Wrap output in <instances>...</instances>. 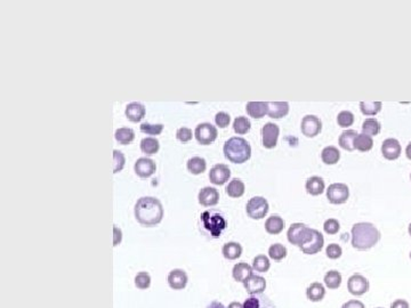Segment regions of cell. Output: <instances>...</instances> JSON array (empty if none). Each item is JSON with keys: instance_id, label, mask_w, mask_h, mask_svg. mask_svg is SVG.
I'll use <instances>...</instances> for the list:
<instances>
[{"instance_id": "obj_1", "label": "cell", "mask_w": 411, "mask_h": 308, "mask_svg": "<svg viewBox=\"0 0 411 308\" xmlns=\"http://www.w3.org/2000/svg\"><path fill=\"white\" fill-rule=\"evenodd\" d=\"M136 221L144 227H155L163 222L164 207L159 199L153 196H143L138 199L134 208Z\"/></svg>"}, {"instance_id": "obj_2", "label": "cell", "mask_w": 411, "mask_h": 308, "mask_svg": "<svg viewBox=\"0 0 411 308\" xmlns=\"http://www.w3.org/2000/svg\"><path fill=\"white\" fill-rule=\"evenodd\" d=\"M380 232L371 223H357L352 227V245L357 250H369L378 243Z\"/></svg>"}, {"instance_id": "obj_3", "label": "cell", "mask_w": 411, "mask_h": 308, "mask_svg": "<svg viewBox=\"0 0 411 308\" xmlns=\"http://www.w3.org/2000/svg\"><path fill=\"white\" fill-rule=\"evenodd\" d=\"M223 152L230 162L241 165L250 159L251 146L242 137H232L225 142Z\"/></svg>"}, {"instance_id": "obj_4", "label": "cell", "mask_w": 411, "mask_h": 308, "mask_svg": "<svg viewBox=\"0 0 411 308\" xmlns=\"http://www.w3.org/2000/svg\"><path fill=\"white\" fill-rule=\"evenodd\" d=\"M201 227L207 234L211 235L214 239H217L222 235L223 231L227 226V222L224 215L220 213L218 210H207L200 216Z\"/></svg>"}, {"instance_id": "obj_5", "label": "cell", "mask_w": 411, "mask_h": 308, "mask_svg": "<svg viewBox=\"0 0 411 308\" xmlns=\"http://www.w3.org/2000/svg\"><path fill=\"white\" fill-rule=\"evenodd\" d=\"M313 236V228H310L301 223H295L289 227L287 232L288 241L291 244L301 246L309 241H311Z\"/></svg>"}, {"instance_id": "obj_6", "label": "cell", "mask_w": 411, "mask_h": 308, "mask_svg": "<svg viewBox=\"0 0 411 308\" xmlns=\"http://www.w3.org/2000/svg\"><path fill=\"white\" fill-rule=\"evenodd\" d=\"M270 206L268 200L263 196H253L250 200L247 202L246 206V211L248 217H250L251 219H255V221H260V219H263L266 215L269 213Z\"/></svg>"}, {"instance_id": "obj_7", "label": "cell", "mask_w": 411, "mask_h": 308, "mask_svg": "<svg viewBox=\"0 0 411 308\" xmlns=\"http://www.w3.org/2000/svg\"><path fill=\"white\" fill-rule=\"evenodd\" d=\"M195 139L201 145H211L215 142L218 136V131L215 126L209 122H203L196 126L194 130Z\"/></svg>"}, {"instance_id": "obj_8", "label": "cell", "mask_w": 411, "mask_h": 308, "mask_svg": "<svg viewBox=\"0 0 411 308\" xmlns=\"http://www.w3.org/2000/svg\"><path fill=\"white\" fill-rule=\"evenodd\" d=\"M349 188L344 183L331 184L327 190V199L332 204H343L348 200Z\"/></svg>"}, {"instance_id": "obj_9", "label": "cell", "mask_w": 411, "mask_h": 308, "mask_svg": "<svg viewBox=\"0 0 411 308\" xmlns=\"http://www.w3.org/2000/svg\"><path fill=\"white\" fill-rule=\"evenodd\" d=\"M280 135V128L278 125L273 122L265 123L263 128H262V144L263 146L268 149H272L278 144Z\"/></svg>"}, {"instance_id": "obj_10", "label": "cell", "mask_w": 411, "mask_h": 308, "mask_svg": "<svg viewBox=\"0 0 411 308\" xmlns=\"http://www.w3.org/2000/svg\"><path fill=\"white\" fill-rule=\"evenodd\" d=\"M301 133L307 138H313L321 133L322 122L317 116H305L301 119Z\"/></svg>"}, {"instance_id": "obj_11", "label": "cell", "mask_w": 411, "mask_h": 308, "mask_svg": "<svg viewBox=\"0 0 411 308\" xmlns=\"http://www.w3.org/2000/svg\"><path fill=\"white\" fill-rule=\"evenodd\" d=\"M369 288L368 279L361 274H353L347 281V290L353 296H364L369 291Z\"/></svg>"}, {"instance_id": "obj_12", "label": "cell", "mask_w": 411, "mask_h": 308, "mask_svg": "<svg viewBox=\"0 0 411 308\" xmlns=\"http://www.w3.org/2000/svg\"><path fill=\"white\" fill-rule=\"evenodd\" d=\"M382 153L386 160L394 161L399 159L402 153V147L399 140L395 138L385 139L382 144Z\"/></svg>"}, {"instance_id": "obj_13", "label": "cell", "mask_w": 411, "mask_h": 308, "mask_svg": "<svg viewBox=\"0 0 411 308\" xmlns=\"http://www.w3.org/2000/svg\"><path fill=\"white\" fill-rule=\"evenodd\" d=\"M134 170L138 177L141 178H148L156 173L157 165L150 158H139V159L135 162Z\"/></svg>"}, {"instance_id": "obj_14", "label": "cell", "mask_w": 411, "mask_h": 308, "mask_svg": "<svg viewBox=\"0 0 411 308\" xmlns=\"http://www.w3.org/2000/svg\"><path fill=\"white\" fill-rule=\"evenodd\" d=\"M231 177V170L229 168V166H226L224 164H218L216 166H214L211 169V173H209V179H211V183L214 185H224L227 180Z\"/></svg>"}, {"instance_id": "obj_15", "label": "cell", "mask_w": 411, "mask_h": 308, "mask_svg": "<svg viewBox=\"0 0 411 308\" xmlns=\"http://www.w3.org/2000/svg\"><path fill=\"white\" fill-rule=\"evenodd\" d=\"M167 281L169 287L173 290H183L187 285V282H189V276H187L184 270L175 268V270L169 272Z\"/></svg>"}, {"instance_id": "obj_16", "label": "cell", "mask_w": 411, "mask_h": 308, "mask_svg": "<svg viewBox=\"0 0 411 308\" xmlns=\"http://www.w3.org/2000/svg\"><path fill=\"white\" fill-rule=\"evenodd\" d=\"M323 245H325V237H323V235L319 231L313 230V236L311 241L299 246V249L305 254H316L321 251Z\"/></svg>"}, {"instance_id": "obj_17", "label": "cell", "mask_w": 411, "mask_h": 308, "mask_svg": "<svg viewBox=\"0 0 411 308\" xmlns=\"http://www.w3.org/2000/svg\"><path fill=\"white\" fill-rule=\"evenodd\" d=\"M198 201L203 207H214L220 202V193L215 187H203L199 192Z\"/></svg>"}, {"instance_id": "obj_18", "label": "cell", "mask_w": 411, "mask_h": 308, "mask_svg": "<svg viewBox=\"0 0 411 308\" xmlns=\"http://www.w3.org/2000/svg\"><path fill=\"white\" fill-rule=\"evenodd\" d=\"M246 291L255 296V294H262L266 289V281L263 276L252 274L249 279L243 283Z\"/></svg>"}, {"instance_id": "obj_19", "label": "cell", "mask_w": 411, "mask_h": 308, "mask_svg": "<svg viewBox=\"0 0 411 308\" xmlns=\"http://www.w3.org/2000/svg\"><path fill=\"white\" fill-rule=\"evenodd\" d=\"M145 113H146L145 107L139 102L129 103L125 110V116L132 122L142 121L144 117H145Z\"/></svg>"}, {"instance_id": "obj_20", "label": "cell", "mask_w": 411, "mask_h": 308, "mask_svg": "<svg viewBox=\"0 0 411 308\" xmlns=\"http://www.w3.org/2000/svg\"><path fill=\"white\" fill-rule=\"evenodd\" d=\"M288 102H268V116L272 119H281L289 113Z\"/></svg>"}, {"instance_id": "obj_21", "label": "cell", "mask_w": 411, "mask_h": 308, "mask_svg": "<svg viewBox=\"0 0 411 308\" xmlns=\"http://www.w3.org/2000/svg\"><path fill=\"white\" fill-rule=\"evenodd\" d=\"M305 188H306V192L313 196L321 195L326 190L325 180H323L321 177H319V176H312V177H310L307 180H306Z\"/></svg>"}, {"instance_id": "obj_22", "label": "cell", "mask_w": 411, "mask_h": 308, "mask_svg": "<svg viewBox=\"0 0 411 308\" xmlns=\"http://www.w3.org/2000/svg\"><path fill=\"white\" fill-rule=\"evenodd\" d=\"M252 271V266L248 265L247 263H238L233 267L232 276L237 282L244 283L253 274Z\"/></svg>"}, {"instance_id": "obj_23", "label": "cell", "mask_w": 411, "mask_h": 308, "mask_svg": "<svg viewBox=\"0 0 411 308\" xmlns=\"http://www.w3.org/2000/svg\"><path fill=\"white\" fill-rule=\"evenodd\" d=\"M286 223L280 216L273 215L266 219L265 222V231L271 235H278L283 231Z\"/></svg>"}, {"instance_id": "obj_24", "label": "cell", "mask_w": 411, "mask_h": 308, "mask_svg": "<svg viewBox=\"0 0 411 308\" xmlns=\"http://www.w3.org/2000/svg\"><path fill=\"white\" fill-rule=\"evenodd\" d=\"M325 296H326L325 285L319 282H313L312 284L309 285L307 289H306V297H307L309 300L312 302H319L323 300Z\"/></svg>"}, {"instance_id": "obj_25", "label": "cell", "mask_w": 411, "mask_h": 308, "mask_svg": "<svg viewBox=\"0 0 411 308\" xmlns=\"http://www.w3.org/2000/svg\"><path fill=\"white\" fill-rule=\"evenodd\" d=\"M246 111L252 119H262L268 114V102H248Z\"/></svg>"}, {"instance_id": "obj_26", "label": "cell", "mask_w": 411, "mask_h": 308, "mask_svg": "<svg viewBox=\"0 0 411 308\" xmlns=\"http://www.w3.org/2000/svg\"><path fill=\"white\" fill-rule=\"evenodd\" d=\"M222 253L227 261H235L241 257L242 246L238 242H227L222 248Z\"/></svg>"}, {"instance_id": "obj_27", "label": "cell", "mask_w": 411, "mask_h": 308, "mask_svg": "<svg viewBox=\"0 0 411 308\" xmlns=\"http://www.w3.org/2000/svg\"><path fill=\"white\" fill-rule=\"evenodd\" d=\"M243 308H274L273 303L269 300L265 296H255L249 297L243 303Z\"/></svg>"}, {"instance_id": "obj_28", "label": "cell", "mask_w": 411, "mask_h": 308, "mask_svg": "<svg viewBox=\"0 0 411 308\" xmlns=\"http://www.w3.org/2000/svg\"><path fill=\"white\" fill-rule=\"evenodd\" d=\"M244 191H246L244 183L239 178H234L231 180L226 187V194L230 197H233V199L241 197L244 194Z\"/></svg>"}, {"instance_id": "obj_29", "label": "cell", "mask_w": 411, "mask_h": 308, "mask_svg": "<svg viewBox=\"0 0 411 308\" xmlns=\"http://www.w3.org/2000/svg\"><path fill=\"white\" fill-rule=\"evenodd\" d=\"M357 135L358 134L356 133V130H353V129L343 131L338 139L339 146L343 149H345V151L352 152L354 149V139H355Z\"/></svg>"}, {"instance_id": "obj_30", "label": "cell", "mask_w": 411, "mask_h": 308, "mask_svg": "<svg viewBox=\"0 0 411 308\" xmlns=\"http://www.w3.org/2000/svg\"><path fill=\"white\" fill-rule=\"evenodd\" d=\"M321 159L323 164H326L328 166L336 165L340 159V152L338 151L337 147L327 146L322 149Z\"/></svg>"}, {"instance_id": "obj_31", "label": "cell", "mask_w": 411, "mask_h": 308, "mask_svg": "<svg viewBox=\"0 0 411 308\" xmlns=\"http://www.w3.org/2000/svg\"><path fill=\"white\" fill-rule=\"evenodd\" d=\"M374 147L373 137L366 134H358L354 139V149L360 152H369Z\"/></svg>"}, {"instance_id": "obj_32", "label": "cell", "mask_w": 411, "mask_h": 308, "mask_svg": "<svg viewBox=\"0 0 411 308\" xmlns=\"http://www.w3.org/2000/svg\"><path fill=\"white\" fill-rule=\"evenodd\" d=\"M187 170L190 171L192 175H201L203 174L206 169H207V162L203 158L200 157H193L187 161Z\"/></svg>"}, {"instance_id": "obj_33", "label": "cell", "mask_w": 411, "mask_h": 308, "mask_svg": "<svg viewBox=\"0 0 411 308\" xmlns=\"http://www.w3.org/2000/svg\"><path fill=\"white\" fill-rule=\"evenodd\" d=\"M323 281H325V284L328 289L336 290L342 285L343 277L338 271L331 270L329 272H327V274L323 277Z\"/></svg>"}, {"instance_id": "obj_34", "label": "cell", "mask_w": 411, "mask_h": 308, "mask_svg": "<svg viewBox=\"0 0 411 308\" xmlns=\"http://www.w3.org/2000/svg\"><path fill=\"white\" fill-rule=\"evenodd\" d=\"M115 138L121 145H128L133 143V140L135 139V131L132 128L121 127V128H118L116 130Z\"/></svg>"}, {"instance_id": "obj_35", "label": "cell", "mask_w": 411, "mask_h": 308, "mask_svg": "<svg viewBox=\"0 0 411 308\" xmlns=\"http://www.w3.org/2000/svg\"><path fill=\"white\" fill-rule=\"evenodd\" d=\"M141 151L145 153L146 156H152L159 152L160 149V143L156 137H146L141 140Z\"/></svg>"}, {"instance_id": "obj_36", "label": "cell", "mask_w": 411, "mask_h": 308, "mask_svg": "<svg viewBox=\"0 0 411 308\" xmlns=\"http://www.w3.org/2000/svg\"><path fill=\"white\" fill-rule=\"evenodd\" d=\"M380 129H382V126H380L379 121L374 118L366 119L364 123H362V133L369 135L371 137L377 136L380 133Z\"/></svg>"}, {"instance_id": "obj_37", "label": "cell", "mask_w": 411, "mask_h": 308, "mask_svg": "<svg viewBox=\"0 0 411 308\" xmlns=\"http://www.w3.org/2000/svg\"><path fill=\"white\" fill-rule=\"evenodd\" d=\"M383 103L382 102H361L360 110L365 116L373 117L382 111Z\"/></svg>"}, {"instance_id": "obj_38", "label": "cell", "mask_w": 411, "mask_h": 308, "mask_svg": "<svg viewBox=\"0 0 411 308\" xmlns=\"http://www.w3.org/2000/svg\"><path fill=\"white\" fill-rule=\"evenodd\" d=\"M287 248L283 244L274 243L269 248V257L275 262H280L287 257Z\"/></svg>"}, {"instance_id": "obj_39", "label": "cell", "mask_w": 411, "mask_h": 308, "mask_svg": "<svg viewBox=\"0 0 411 308\" xmlns=\"http://www.w3.org/2000/svg\"><path fill=\"white\" fill-rule=\"evenodd\" d=\"M271 267V263L269 257H266L265 254H259L253 258L252 261V270L259 272V273H266L269 272Z\"/></svg>"}, {"instance_id": "obj_40", "label": "cell", "mask_w": 411, "mask_h": 308, "mask_svg": "<svg viewBox=\"0 0 411 308\" xmlns=\"http://www.w3.org/2000/svg\"><path fill=\"white\" fill-rule=\"evenodd\" d=\"M251 128V123L249 121V119L247 117H238L235 118V120L233 122V130L238 135H244L249 133V130Z\"/></svg>"}, {"instance_id": "obj_41", "label": "cell", "mask_w": 411, "mask_h": 308, "mask_svg": "<svg viewBox=\"0 0 411 308\" xmlns=\"http://www.w3.org/2000/svg\"><path fill=\"white\" fill-rule=\"evenodd\" d=\"M165 126L163 123H157V125H151V123L148 122H144L139 127V129L143 134H146V135H151V137L153 136H158L164 131Z\"/></svg>"}, {"instance_id": "obj_42", "label": "cell", "mask_w": 411, "mask_h": 308, "mask_svg": "<svg viewBox=\"0 0 411 308\" xmlns=\"http://www.w3.org/2000/svg\"><path fill=\"white\" fill-rule=\"evenodd\" d=\"M135 287L139 290H146L151 285V276L147 272H139L135 276Z\"/></svg>"}, {"instance_id": "obj_43", "label": "cell", "mask_w": 411, "mask_h": 308, "mask_svg": "<svg viewBox=\"0 0 411 308\" xmlns=\"http://www.w3.org/2000/svg\"><path fill=\"white\" fill-rule=\"evenodd\" d=\"M354 114L349 111H342L337 117V123L342 128H348L354 123Z\"/></svg>"}, {"instance_id": "obj_44", "label": "cell", "mask_w": 411, "mask_h": 308, "mask_svg": "<svg viewBox=\"0 0 411 308\" xmlns=\"http://www.w3.org/2000/svg\"><path fill=\"white\" fill-rule=\"evenodd\" d=\"M113 161H115V166H113V174H118L124 169L125 164H126V158L124 156V153L121 151H118L115 149L113 151Z\"/></svg>"}, {"instance_id": "obj_45", "label": "cell", "mask_w": 411, "mask_h": 308, "mask_svg": "<svg viewBox=\"0 0 411 308\" xmlns=\"http://www.w3.org/2000/svg\"><path fill=\"white\" fill-rule=\"evenodd\" d=\"M323 230H325L327 234L335 235V234H337L340 230V224L337 219H335V218L327 219L325 224H323Z\"/></svg>"}, {"instance_id": "obj_46", "label": "cell", "mask_w": 411, "mask_h": 308, "mask_svg": "<svg viewBox=\"0 0 411 308\" xmlns=\"http://www.w3.org/2000/svg\"><path fill=\"white\" fill-rule=\"evenodd\" d=\"M326 254L329 259H334V261H335V259H338V258L342 257V254H343L342 246H340L339 244L331 243V244H329L327 246Z\"/></svg>"}, {"instance_id": "obj_47", "label": "cell", "mask_w": 411, "mask_h": 308, "mask_svg": "<svg viewBox=\"0 0 411 308\" xmlns=\"http://www.w3.org/2000/svg\"><path fill=\"white\" fill-rule=\"evenodd\" d=\"M192 137H193V133H192V130L190 128H187V127H182V128H179L176 131V138L182 143L190 142Z\"/></svg>"}, {"instance_id": "obj_48", "label": "cell", "mask_w": 411, "mask_h": 308, "mask_svg": "<svg viewBox=\"0 0 411 308\" xmlns=\"http://www.w3.org/2000/svg\"><path fill=\"white\" fill-rule=\"evenodd\" d=\"M230 122H231V117H230L229 113L218 112L215 116L216 126L220 127V128H222V129L226 128V127L230 125Z\"/></svg>"}, {"instance_id": "obj_49", "label": "cell", "mask_w": 411, "mask_h": 308, "mask_svg": "<svg viewBox=\"0 0 411 308\" xmlns=\"http://www.w3.org/2000/svg\"><path fill=\"white\" fill-rule=\"evenodd\" d=\"M342 308H366V306L360 300H348L344 303Z\"/></svg>"}, {"instance_id": "obj_50", "label": "cell", "mask_w": 411, "mask_h": 308, "mask_svg": "<svg viewBox=\"0 0 411 308\" xmlns=\"http://www.w3.org/2000/svg\"><path fill=\"white\" fill-rule=\"evenodd\" d=\"M391 308H410V305L404 299H396L391 303Z\"/></svg>"}, {"instance_id": "obj_51", "label": "cell", "mask_w": 411, "mask_h": 308, "mask_svg": "<svg viewBox=\"0 0 411 308\" xmlns=\"http://www.w3.org/2000/svg\"><path fill=\"white\" fill-rule=\"evenodd\" d=\"M113 232H115V240H113V246H117L118 244L121 243L122 240V232L120 228H118V226H113Z\"/></svg>"}, {"instance_id": "obj_52", "label": "cell", "mask_w": 411, "mask_h": 308, "mask_svg": "<svg viewBox=\"0 0 411 308\" xmlns=\"http://www.w3.org/2000/svg\"><path fill=\"white\" fill-rule=\"evenodd\" d=\"M207 308H225V307H224V305H223V303L220 302V301H213V302L209 303Z\"/></svg>"}, {"instance_id": "obj_53", "label": "cell", "mask_w": 411, "mask_h": 308, "mask_svg": "<svg viewBox=\"0 0 411 308\" xmlns=\"http://www.w3.org/2000/svg\"><path fill=\"white\" fill-rule=\"evenodd\" d=\"M227 308H243V305H242V303L238 302V301H233V302L230 303L229 307H227Z\"/></svg>"}, {"instance_id": "obj_54", "label": "cell", "mask_w": 411, "mask_h": 308, "mask_svg": "<svg viewBox=\"0 0 411 308\" xmlns=\"http://www.w3.org/2000/svg\"><path fill=\"white\" fill-rule=\"evenodd\" d=\"M405 156H406V158H408L409 160H411V142L406 145V147H405Z\"/></svg>"}, {"instance_id": "obj_55", "label": "cell", "mask_w": 411, "mask_h": 308, "mask_svg": "<svg viewBox=\"0 0 411 308\" xmlns=\"http://www.w3.org/2000/svg\"><path fill=\"white\" fill-rule=\"evenodd\" d=\"M408 232H409V235L411 236V223H410V225H409V227H408Z\"/></svg>"}, {"instance_id": "obj_56", "label": "cell", "mask_w": 411, "mask_h": 308, "mask_svg": "<svg viewBox=\"0 0 411 308\" xmlns=\"http://www.w3.org/2000/svg\"><path fill=\"white\" fill-rule=\"evenodd\" d=\"M410 259H411V251H410Z\"/></svg>"}, {"instance_id": "obj_57", "label": "cell", "mask_w": 411, "mask_h": 308, "mask_svg": "<svg viewBox=\"0 0 411 308\" xmlns=\"http://www.w3.org/2000/svg\"><path fill=\"white\" fill-rule=\"evenodd\" d=\"M410 180H411V175H410Z\"/></svg>"}, {"instance_id": "obj_58", "label": "cell", "mask_w": 411, "mask_h": 308, "mask_svg": "<svg viewBox=\"0 0 411 308\" xmlns=\"http://www.w3.org/2000/svg\"><path fill=\"white\" fill-rule=\"evenodd\" d=\"M377 308H383V307H377Z\"/></svg>"}]
</instances>
